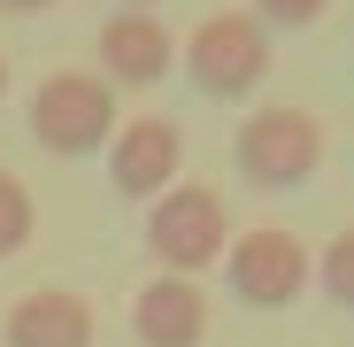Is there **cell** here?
<instances>
[{
    "label": "cell",
    "instance_id": "cell-10",
    "mask_svg": "<svg viewBox=\"0 0 354 347\" xmlns=\"http://www.w3.org/2000/svg\"><path fill=\"white\" fill-rule=\"evenodd\" d=\"M31 224H39V208H31V186L16 178L8 162H0V263L31 247Z\"/></svg>",
    "mask_w": 354,
    "mask_h": 347
},
{
    "label": "cell",
    "instance_id": "cell-4",
    "mask_svg": "<svg viewBox=\"0 0 354 347\" xmlns=\"http://www.w3.org/2000/svg\"><path fill=\"white\" fill-rule=\"evenodd\" d=\"M231 162H239L247 186L292 193L301 178H316V162H324V124L308 108H254L239 124V139H231Z\"/></svg>",
    "mask_w": 354,
    "mask_h": 347
},
{
    "label": "cell",
    "instance_id": "cell-12",
    "mask_svg": "<svg viewBox=\"0 0 354 347\" xmlns=\"http://www.w3.org/2000/svg\"><path fill=\"white\" fill-rule=\"evenodd\" d=\"M324 16H331V0H254V24H270V31H301Z\"/></svg>",
    "mask_w": 354,
    "mask_h": 347
},
{
    "label": "cell",
    "instance_id": "cell-6",
    "mask_svg": "<svg viewBox=\"0 0 354 347\" xmlns=\"http://www.w3.org/2000/svg\"><path fill=\"white\" fill-rule=\"evenodd\" d=\"M177 162H185V132L169 116H131L108 139V186L124 201H162L177 186Z\"/></svg>",
    "mask_w": 354,
    "mask_h": 347
},
{
    "label": "cell",
    "instance_id": "cell-15",
    "mask_svg": "<svg viewBox=\"0 0 354 347\" xmlns=\"http://www.w3.org/2000/svg\"><path fill=\"white\" fill-rule=\"evenodd\" d=\"M124 8H154V0H124Z\"/></svg>",
    "mask_w": 354,
    "mask_h": 347
},
{
    "label": "cell",
    "instance_id": "cell-2",
    "mask_svg": "<svg viewBox=\"0 0 354 347\" xmlns=\"http://www.w3.org/2000/svg\"><path fill=\"white\" fill-rule=\"evenodd\" d=\"M31 139L46 154H100L115 139V85L100 70H54L31 93Z\"/></svg>",
    "mask_w": 354,
    "mask_h": 347
},
{
    "label": "cell",
    "instance_id": "cell-5",
    "mask_svg": "<svg viewBox=\"0 0 354 347\" xmlns=\"http://www.w3.org/2000/svg\"><path fill=\"white\" fill-rule=\"evenodd\" d=\"M223 278H231V301H247V309H292L308 294L316 263H308V247L292 240V231L262 224V231L223 247Z\"/></svg>",
    "mask_w": 354,
    "mask_h": 347
},
{
    "label": "cell",
    "instance_id": "cell-11",
    "mask_svg": "<svg viewBox=\"0 0 354 347\" xmlns=\"http://www.w3.org/2000/svg\"><path fill=\"white\" fill-rule=\"evenodd\" d=\"M316 285H324V301H331V309H354V224L316 255Z\"/></svg>",
    "mask_w": 354,
    "mask_h": 347
},
{
    "label": "cell",
    "instance_id": "cell-9",
    "mask_svg": "<svg viewBox=\"0 0 354 347\" xmlns=\"http://www.w3.org/2000/svg\"><path fill=\"white\" fill-rule=\"evenodd\" d=\"M93 301L70 294V285H39V294H24L8 309V347H93Z\"/></svg>",
    "mask_w": 354,
    "mask_h": 347
},
{
    "label": "cell",
    "instance_id": "cell-1",
    "mask_svg": "<svg viewBox=\"0 0 354 347\" xmlns=\"http://www.w3.org/2000/svg\"><path fill=\"white\" fill-rule=\"evenodd\" d=\"M185 78L208 100H247L270 78V24H254V8H216L193 39H185Z\"/></svg>",
    "mask_w": 354,
    "mask_h": 347
},
{
    "label": "cell",
    "instance_id": "cell-14",
    "mask_svg": "<svg viewBox=\"0 0 354 347\" xmlns=\"http://www.w3.org/2000/svg\"><path fill=\"white\" fill-rule=\"evenodd\" d=\"M0 100H8V54H0Z\"/></svg>",
    "mask_w": 354,
    "mask_h": 347
},
{
    "label": "cell",
    "instance_id": "cell-7",
    "mask_svg": "<svg viewBox=\"0 0 354 347\" xmlns=\"http://www.w3.org/2000/svg\"><path fill=\"white\" fill-rule=\"evenodd\" d=\"M93 54H100V78L131 85V93H147V85H162L177 70V39H169V24L154 8H115L93 31Z\"/></svg>",
    "mask_w": 354,
    "mask_h": 347
},
{
    "label": "cell",
    "instance_id": "cell-13",
    "mask_svg": "<svg viewBox=\"0 0 354 347\" xmlns=\"http://www.w3.org/2000/svg\"><path fill=\"white\" fill-rule=\"evenodd\" d=\"M39 8H54V0H0V16H39Z\"/></svg>",
    "mask_w": 354,
    "mask_h": 347
},
{
    "label": "cell",
    "instance_id": "cell-8",
    "mask_svg": "<svg viewBox=\"0 0 354 347\" xmlns=\"http://www.w3.org/2000/svg\"><path fill=\"white\" fill-rule=\"evenodd\" d=\"M131 339L139 347H201L208 339V294H201V278H154L139 285V301H131Z\"/></svg>",
    "mask_w": 354,
    "mask_h": 347
},
{
    "label": "cell",
    "instance_id": "cell-3",
    "mask_svg": "<svg viewBox=\"0 0 354 347\" xmlns=\"http://www.w3.org/2000/svg\"><path fill=\"white\" fill-rule=\"evenodd\" d=\"M147 247L169 278H201L208 263H223L231 247V208L216 186H169L154 208H147Z\"/></svg>",
    "mask_w": 354,
    "mask_h": 347
}]
</instances>
